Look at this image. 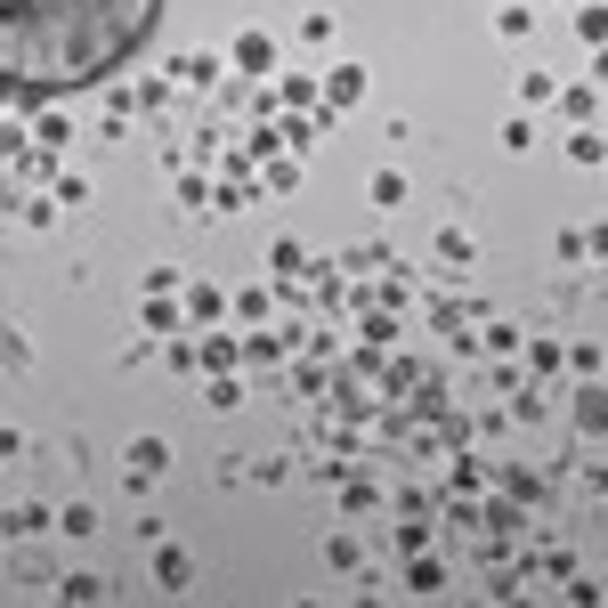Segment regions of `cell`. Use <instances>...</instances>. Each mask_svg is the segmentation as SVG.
<instances>
[{
    "mask_svg": "<svg viewBox=\"0 0 608 608\" xmlns=\"http://www.w3.org/2000/svg\"><path fill=\"white\" fill-rule=\"evenodd\" d=\"M25 447H33L25 430H16V423H0V463H16V454H25Z\"/></svg>",
    "mask_w": 608,
    "mask_h": 608,
    "instance_id": "cell-36",
    "label": "cell"
},
{
    "mask_svg": "<svg viewBox=\"0 0 608 608\" xmlns=\"http://www.w3.org/2000/svg\"><path fill=\"white\" fill-rule=\"evenodd\" d=\"M552 98H560V81H552V74H543V66H519V114H543Z\"/></svg>",
    "mask_w": 608,
    "mask_h": 608,
    "instance_id": "cell-16",
    "label": "cell"
},
{
    "mask_svg": "<svg viewBox=\"0 0 608 608\" xmlns=\"http://www.w3.org/2000/svg\"><path fill=\"white\" fill-rule=\"evenodd\" d=\"M227 308H236V317H244V325H268V308H277V301H268V292H260V284H251V292H227Z\"/></svg>",
    "mask_w": 608,
    "mask_h": 608,
    "instance_id": "cell-23",
    "label": "cell"
},
{
    "mask_svg": "<svg viewBox=\"0 0 608 608\" xmlns=\"http://www.w3.org/2000/svg\"><path fill=\"white\" fill-rule=\"evenodd\" d=\"M438 260H447L454 277H471V260H478V236H471L463 219H447V227H438Z\"/></svg>",
    "mask_w": 608,
    "mask_h": 608,
    "instance_id": "cell-9",
    "label": "cell"
},
{
    "mask_svg": "<svg viewBox=\"0 0 608 608\" xmlns=\"http://www.w3.org/2000/svg\"><path fill=\"white\" fill-rule=\"evenodd\" d=\"M325 106H333V114L365 106V66H349V57H333V66H325Z\"/></svg>",
    "mask_w": 608,
    "mask_h": 608,
    "instance_id": "cell-4",
    "label": "cell"
},
{
    "mask_svg": "<svg viewBox=\"0 0 608 608\" xmlns=\"http://www.w3.org/2000/svg\"><path fill=\"white\" fill-rule=\"evenodd\" d=\"M195 358H203V365H212V373H227V365H236V358H244V341H227V333H212V341H203V349H195Z\"/></svg>",
    "mask_w": 608,
    "mask_h": 608,
    "instance_id": "cell-24",
    "label": "cell"
},
{
    "mask_svg": "<svg viewBox=\"0 0 608 608\" xmlns=\"http://www.w3.org/2000/svg\"><path fill=\"white\" fill-rule=\"evenodd\" d=\"M268 268H277V277H292V268H308V251L284 236V244H268Z\"/></svg>",
    "mask_w": 608,
    "mask_h": 608,
    "instance_id": "cell-29",
    "label": "cell"
},
{
    "mask_svg": "<svg viewBox=\"0 0 608 608\" xmlns=\"http://www.w3.org/2000/svg\"><path fill=\"white\" fill-rule=\"evenodd\" d=\"M219 66H227V57H212V49H195V57H179V81H219Z\"/></svg>",
    "mask_w": 608,
    "mask_h": 608,
    "instance_id": "cell-25",
    "label": "cell"
},
{
    "mask_svg": "<svg viewBox=\"0 0 608 608\" xmlns=\"http://www.w3.org/2000/svg\"><path fill=\"white\" fill-rule=\"evenodd\" d=\"M244 478H260V487H284V478H292V454H260V463H244Z\"/></svg>",
    "mask_w": 608,
    "mask_h": 608,
    "instance_id": "cell-26",
    "label": "cell"
},
{
    "mask_svg": "<svg viewBox=\"0 0 608 608\" xmlns=\"http://www.w3.org/2000/svg\"><path fill=\"white\" fill-rule=\"evenodd\" d=\"M292 41H301L308 57H333V41H341V9H333V0H301V16H292Z\"/></svg>",
    "mask_w": 608,
    "mask_h": 608,
    "instance_id": "cell-2",
    "label": "cell"
},
{
    "mask_svg": "<svg viewBox=\"0 0 608 608\" xmlns=\"http://www.w3.org/2000/svg\"><path fill=\"white\" fill-rule=\"evenodd\" d=\"M536 138H543V131H536V114H519V106H511V122L495 131V146H503V155H528Z\"/></svg>",
    "mask_w": 608,
    "mask_h": 608,
    "instance_id": "cell-20",
    "label": "cell"
},
{
    "mask_svg": "<svg viewBox=\"0 0 608 608\" xmlns=\"http://www.w3.org/2000/svg\"><path fill=\"white\" fill-rule=\"evenodd\" d=\"M365 203H373V212H406V203H414V187H406V171H397V162H382V171H373L365 179Z\"/></svg>",
    "mask_w": 608,
    "mask_h": 608,
    "instance_id": "cell-7",
    "label": "cell"
},
{
    "mask_svg": "<svg viewBox=\"0 0 608 608\" xmlns=\"http://www.w3.org/2000/svg\"><path fill=\"white\" fill-rule=\"evenodd\" d=\"M576 41H584V49L608 41V9H600V0H576Z\"/></svg>",
    "mask_w": 608,
    "mask_h": 608,
    "instance_id": "cell-22",
    "label": "cell"
},
{
    "mask_svg": "<svg viewBox=\"0 0 608 608\" xmlns=\"http://www.w3.org/2000/svg\"><path fill=\"white\" fill-rule=\"evenodd\" d=\"M495 33H503V41H528V33H536V9H528V0H503V9H495Z\"/></svg>",
    "mask_w": 608,
    "mask_h": 608,
    "instance_id": "cell-21",
    "label": "cell"
},
{
    "mask_svg": "<svg viewBox=\"0 0 608 608\" xmlns=\"http://www.w3.org/2000/svg\"><path fill=\"white\" fill-rule=\"evenodd\" d=\"M57 195H66V212H81V203H90V179L66 171V179H57Z\"/></svg>",
    "mask_w": 608,
    "mask_h": 608,
    "instance_id": "cell-34",
    "label": "cell"
},
{
    "mask_svg": "<svg viewBox=\"0 0 608 608\" xmlns=\"http://www.w3.org/2000/svg\"><path fill=\"white\" fill-rule=\"evenodd\" d=\"M325 568H333V576H358V568H365V536L333 528V536H325Z\"/></svg>",
    "mask_w": 608,
    "mask_h": 608,
    "instance_id": "cell-12",
    "label": "cell"
},
{
    "mask_svg": "<svg viewBox=\"0 0 608 608\" xmlns=\"http://www.w3.org/2000/svg\"><path fill=\"white\" fill-rule=\"evenodd\" d=\"M568 365L584 373V382H600V341H576V349H568Z\"/></svg>",
    "mask_w": 608,
    "mask_h": 608,
    "instance_id": "cell-33",
    "label": "cell"
},
{
    "mask_svg": "<svg viewBox=\"0 0 608 608\" xmlns=\"http://www.w3.org/2000/svg\"><path fill=\"white\" fill-rule=\"evenodd\" d=\"M162 471H171V438L138 430L131 447H122V478H131V487H146V478H162Z\"/></svg>",
    "mask_w": 608,
    "mask_h": 608,
    "instance_id": "cell-3",
    "label": "cell"
},
{
    "mask_svg": "<svg viewBox=\"0 0 608 608\" xmlns=\"http://www.w3.org/2000/svg\"><path fill=\"white\" fill-rule=\"evenodd\" d=\"M227 66H236L244 81H268V74H277V66H284V41H277V33H260V25H251V33H236V41H227Z\"/></svg>",
    "mask_w": 608,
    "mask_h": 608,
    "instance_id": "cell-1",
    "label": "cell"
},
{
    "mask_svg": "<svg viewBox=\"0 0 608 608\" xmlns=\"http://www.w3.org/2000/svg\"><path fill=\"white\" fill-rule=\"evenodd\" d=\"M560 593H568L576 608H593V600H600V584H593V576H576V568H568V584H560Z\"/></svg>",
    "mask_w": 608,
    "mask_h": 608,
    "instance_id": "cell-35",
    "label": "cell"
},
{
    "mask_svg": "<svg viewBox=\"0 0 608 608\" xmlns=\"http://www.w3.org/2000/svg\"><path fill=\"white\" fill-rule=\"evenodd\" d=\"M244 397H251V390H244V373H212V382H203V406H212V414H236Z\"/></svg>",
    "mask_w": 608,
    "mask_h": 608,
    "instance_id": "cell-19",
    "label": "cell"
},
{
    "mask_svg": "<svg viewBox=\"0 0 608 608\" xmlns=\"http://www.w3.org/2000/svg\"><path fill=\"white\" fill-rule=\"evenodd\" d=\"M49 593H57V600H74V608H90V600H114V584L98 576V568H66V576L49 584Z\"/></svg>",
    "mask_w": 608,
    "mask_h": 608,
    "instance_id": "cell-8",
    "label": "cell"
},
{
    "mask_svg": "<svg viewBox=\"0 0 608 608\" xmlns=\"http://www.w3.org/2000/svg\"><path fill=\"white\" fill-rule=\"evenodd\" d=\"M138 292H187V277H179V268H162V260H155V268L138 277Z\"/></svg>",
    "mask_w": 608,
    "mask_h": 608,
    "instance_id": "cell-31",
    "label": "cell"
},
{
    "mask_svg": "<svg viewBox=\"0 0 608 608\" xmlns=\"http://www.w3.org/2000/svg\"><path fill=\"white\" fill-rule=\"evenodd\" d=\"M552 106L568 114V122H600V81H568V90H560Z\"/></svg>",
    "mask_w": 608,
    "mask_h": 608,
    "instance_id": "cell-17",
    "label": "cell"
},
{
    "mask_svg": "<svg viewBox=\"0 0 608 608\" xmlns=\"http://www.w3.org/2000/svg\"><path fill=\"white\" fill-rule=\"evenodd\" d=\"M138 325L155 333V341H171V333H187V308H179V292H138Z\"/></svg>",
    "mask_w": 608,
    "mask_h": 608,
    "instance_id": "cell-5",
    "label": "cell"
},
{
    "mask_svg": "<svg viewBox=\"0 0 608 608\" xmlns=\"http://www.w3.org/2000/svg\"><path fill=\"white\" fill-rule=\"evenodd\" d=\"M179 308H187V325H219V317H227V292H219V284H187Z\"/></svg>",
    "mask_w": 608,
    "mask_h": 608,
    "instance_id": "cell-11",
    "label": "cell"
},
{
    "mask_svg": "<svg viewBox=\"0 0 608 608\" xmlns=\"http://www.w3.org/2000/svg\"><path fill=\"white\" fill-rule=\"evenodd\" d=\"M0 373H33V333L16 325V317L0 325Z\"/></svg>",
    "mask_w": 608,
    "mask_h": 608,
    "instance_id": "cell-15",
    "label": "cell"
},
{
    "mask_svg": "<svg viewBox=\"0 0 608 608\" xmlns=\"http://www.w3.org/2000/svg\"><path fill=\"white\" fill-rule=\"evenodd\" d=\"M268 187H277V195H292V187H301V162L277 155V162H268Z\"/></svg>",
    "mask_w": 608,
    "mask_h": 608,
    "instance_id": "cell-32",
    "label": "cell"
},
{
    "mask_svg": "<svg viewBox=\"0 0 608 608\" xmlns=\"http://www.w3.org/2000/svg\"><path fill=\"white\" fill-rule=\"evenodd\" d=\"M49 528H57V511H49V503H16V511L0 519V536H49Z\"/></svg>",
    "mask_w": 608,
    "mask_h": 608,
    "instance_id": "cell-18",
    "label": "cell"
},
{
    "mask_svg": "<svg viewBox=\"0 0 608 608\" xmlns=\"http://www.w3.org/2000/svg\"><path fill=\"white\" fill-rule=\"evenodd\" d=\"M49 454H57V463H66V471H81V463H90V438H81V430H66V438H57Z\"/></svg>",
    "mask_w": 608,
    "mask_h": 608,
    "instance_id": "cell-28",
    "label": "cell"
},
{
    "mask_svg": "<svg viewBox=\"0 0 608 608\" xmlns=\"http://www.w3.org/2000/svg\"><path fill=\"white\" fill-rule=\"evenodd\" d=\"M162 365H171V373H195V341H187V333H171V341H162Z\"/></svg>",
    "mask_w": 608,
    "mask_h": 608,
    "instance_id": "cell-30",
    "label": "cell"
},
{
    "mask_svg": "<svg viewBox=\"0 0 608 608\" xmlns=\"http://www.w3.org/2000/svg\"><path fill=\"white\" fill-rule=\"evenodd\" d=\"M155 584L162 593H195V552L187 543H155Z\"/></svg>",
    "mask_w": 608,
    "mask_h": 608,
    "instance_id": "cell-6",
    "label": "cell"
},
{
    "mask_svg": "<svg viewBox=\"0 0 608 608\" xmlns=\"http://www.w3.org/2000/svg\"><path fill=\"white\" fill-rule=\"evenodd\" d=\"M552 260H560V268L600 260V227H560V236H552Z\"/></svg>",
    "mask_w": 608,
    "mask_h": 608,
    "instance_id": "cell-10",
    "label": "cell"
},
{
    "mask_svg": "<svg viewBox=\"0 0 608 608\" xmlns=\"http://www.w3.org/2000/svg\"><path fill=\"white\" fill-rule=\"evenodd\" d=\"M560 155H568L576 171H600V155H608V146H600V122H576V131L560 138Z\"/></svg>",
    "mask_w": 608,
    "mask_h": 608,
    "instance_id": "cell-13",
    "label": "cell"
},
{
    "mask_svg": "<svg viewBox=\"0 0 608 608\" xmlns=\"http://www.w3.org/2000/svg\"><path fill=\"white\" fill-rule=\"evenodd\" d=\"M98 528H106V519H98V503H90V495H74L66 511H57V536H66V543H90Z\"/></svg>",
    "mask_w": 608,
    "mask_h": 608,
    "instance_id": "cell-14",
    "label": "cell"
},
{
    "mask_svg": "<svg viewBox=\"0 0 608 608\" xmlns=\"http://www.w3.org/2000/svg\"><path fill=\"white\" fill-rule=\"evenodd\" d=\"M406 593H447V568H438V560H414V576H406Z\"/></svg>",
    "mask_w": 608,
    "mask_h": 608,
    "instance_id": "cell-27",
    "label": "cell"
}]
</instances>
